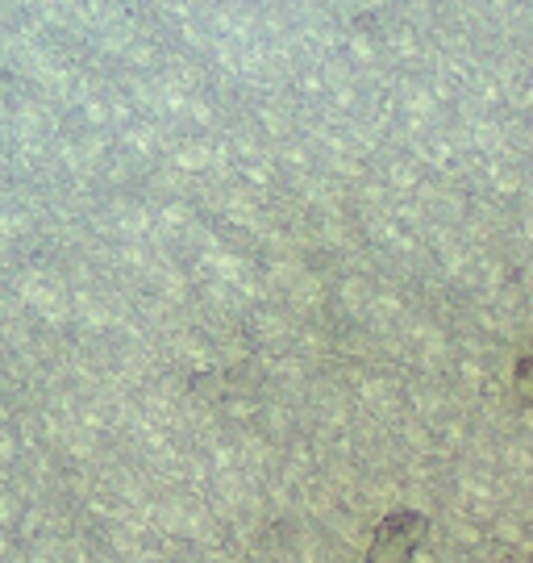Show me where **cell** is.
Returning a JSON list of instances; mask_svg holds the SVG:
<instances>
[{"instance_id": "1", "label": "cell", "mask_w": 533, "mask_h": 563, "mask_svg": "<svg viewBox=\"0 0 533 563\" xmlns=\"http://www.w3.org/2000/svg\"><path fill=\"white\" fill-rule=\"evenodd\" d=\"M421 534H425V518H421V514H417V522L400 534V543H392V534H388V530H379L376 551H371V563H409L413 547L421 543Z\"/></svg>"}]
</instances>
